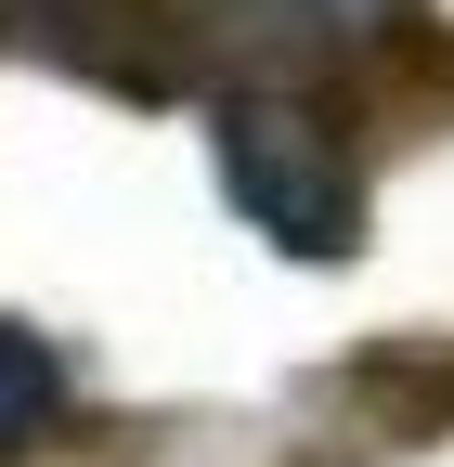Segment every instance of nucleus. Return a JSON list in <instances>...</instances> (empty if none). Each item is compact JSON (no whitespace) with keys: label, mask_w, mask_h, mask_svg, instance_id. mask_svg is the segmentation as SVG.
<instances>
[{"label":"nucleus","mask_w":454,"mask_h":467,"mask_svg":"<svg viewBox=\"0 0 454 467\" xmlns=\"http://www.w3.org/2000/svg\"><path fill=\"white\" fill-rule=\"evenodd\" d=\"M26 52L39 66H66V78H91V91H118V104H169L195 78V26H182V0H26Z\"/></svg>","instance_id":"2"},{"label":"nucleus","mask_w":454,"mask_h":467,"mask_svg":"<svg viewBox=\"0 0 454 467\" xmlns=\"http://www.w3.org/2000/svg\"><path fill=\"white\" fill-rule=\"evenodd\" d=\"M403 14H416V0H299V26H325V39H364V52L403 26Z\"/></svg>","instance_id":"5"},{"label":"nucleus","mask_w":454,"mask_h":467,"mask_svg":"<svg viewBox=\"0 0 454 467\" xmlns=\"http://www.w3.org/2000/svg\"><path fill=\"white\" fill-rule=\"evenodd\" d=\"M52 416H66V350L39 325H0V467H14Z\"/></svg>","instance_id":"3"},{"label":"nucleus","mask_w":454,"mask_h":467,"mask_svg":"<svg viewBox=\"0 0 454 467\" xmlns=\"http://www.w3.org/2000/svg\"><path fill=\"white\" fill-rule=\"evenodd\" d=\"M337 389H351L364 416H403V429H428V416H454V364H441V377H416V364H351Z\"/></svg>","instance_id":"4"},{"label":"nucleus","mask_w":454,"mask_h":467,"mask_svg":"<svg viewBox=\"0 0 454 467\" xmlns=\"http://www.w3.org/2000/svg\"><path fill=\"white\" fill-rule=\"evenodd\" d=\"M221 195L286 260H351L364 247V156L312 91H234L221 104Z\"/></svg>","instance_id":"1"}]
</instances>
